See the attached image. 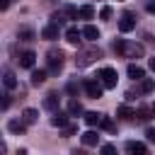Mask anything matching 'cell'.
<instances>
[{
  "label": "cell",
  "mask_w": 155,
  "mask_h": 155,
  "mask_svg": "<svg viewBox=\"0 0 155 155\" xmlns=\"http://www.w3.org/2000/svg\"><path fill=\"white\" fill-rule=\"evenodd\" d=\"M114 51L121 58H143V53H145V48L140 44H133V41H126V39L114 41Z\"/></svg>",
  "instance_id": "cell-1"
},
{
  "label": "cell",
  "mask_w": 155,
  "mask_h": 155,
  "mask_svg": "<svg viewBox=\"0 0 155 155\" xmlns=\"http://www.w3.org/2000/svg\"><path fill=\"white\" fill-rule=\"evenodd\" d=\"M97 58H102V51H99V48H85V51H80V53L75 56V65H78V68H85V65L94 63Z\"/></svg>",
  "instance_id": "cell-2"
},
{
  "label": "cell",
  "mask_w": 155,
  "mask_h": 155,
  "mask_svg": "<svg viewBox=\"0 0 155 155\" xmlns=\"http://www.w3.org/2000/svg\"><path fill=\"white\" fill-rule=\"evenodd\" d=\"M46 63H48V73L58 75V73H61V68H63V51L51 48V51L46 53Z\"/></svg>",
  "instance_id": "cell-3"
},
{
  "label": "cell",
  "mask_w": 155,
  "mask_h": 155,
  "mask_svg": "<svg viewBox=\"0 0 155 155\" xmlns=\"http://www.w3.org/2000/svg\"><path fill=\"white\" fill-rule=\"evenodd\" d=\"M116 80H119V75H116V70L114 68H109V65H104L102 70H99V82L107 87V90H111V87H116Z\"/></svg>",
  "instance_id": "cell-4"
},
{
  "label": "cell",
  "mask_w": 155,
  "mask_h": 155,
  "mask_svg": "<svg viewBox=\"0 0 155 155\" xmlns=\"http://www.w3.org/2000/svg\"><path fill=\"white\" fill-rule=\"evenodd\" d=\"M82 87H85L87 97H92V99H99V97H102V90H104V85H102L99 80H92V78H87V80L82 82Z\"/></svg>",
  "instance_id": "cell-5"
},
{
  "label": "cell",
  "mask_w": 155,
  "mask_h": 155,
  "mask_svg": "<svg viewBox=\"0 0 155 155\" xmlns=\"http://www.w3.org/2000/svg\"><path fill=\"white\" fill-rule=\"evenodd\" d=\"M133 27H136V15H133V12H124L121 19H119V29L126 34V31H131Z\"/></svg>",
  "instance_id": "cell-6"
},
{
  "label": "cell",
  "mask_w": 155,
  "mask_h": 155,
  "mask_svg": "<svg viewBox=\"0 0 155 155\" xmlns=\"http://www.w3.org/2000/svg\"><path fill=\"white\" fill-rule=\"evenodd\" d=\"M126 150H128V155H150L148 148H145L140 140H128V143H126Z\"/></svg>",
  "instance_id": "cell-7"
},
{
  "label": "cell",
  "mask_w": 155,
  "mask_h": 155,
  "mask_svg": "<svg viewBox=\"0 0 155 155\" xmlns=\"http://www.w3.org/2000/svg\"><path fill=\"white\" fill-rule=\"evenodd\" d=\"M80 39H82V31L78 27H68L65 29V41L68 44H80Z\"/></svg>",
  "instance_id": "cell-8"
},
{
  "label": "cell",
  "mask_w": 155,
  "mask_h": 155,
  "mask_svg": "<svg viewBox=\"0 0 155 155\" xmlns=\"http://www.w3.org/2000/svg\"><path fill=\"white\" fill-rule=\"evenodd\" d=\"M34 63H36V53L34 51H24L19 56V65L22 68H34Z\"/></svg>",
  "instance_id": "cell-9"
},
{
  "label": "cell",
  "mask_w": 155,
  "mask_h": 155,
  "mask_svg": "<svg viewBox=\"0 0 155 155\" xmlns=\"http://www.w3.org/2000/svg\"><path fill=\"white\" fill-rule=\"evenodd\" d=\"M2 85H5L7 90H15V87H17V78H15V73H12L10 68L2 70Z\"/></svg>",
  "instance_id": "cell-10"
},
{
  "label": "cell",
  "mask_w": 155,
  "mask_h": 155,
  "mask_svg": "<svg viewBox=\"0 0 155 155\" xmlns=\"http://www.w3.org/2000/svg\"><path fill=\"white\" fill-rule=\"evenodd\" d=\"M44 109H48V111H56L58 109V94L56 92H48L44 97Z\"/></svg>",
  "instance_id": "cell-11"
},
{
  "label": "cell",
  "mask_w": 155,
  "mask_h": 155,
  "mask_svg": "<svg viewBox=\"0 0 155 155\" xmlns=\"http://www.w3.org/2000/svg\"><path fill=\"white\" fill-rule=\"evenodd\" d=\"M51 124H53V126H58V128H65V126H68V114H65V111H53Z\"/></svg>",
  "instance_id": "cell-12"
},
{
  "label": "cell",
  "mask_w": 155,
  "mask_h": 155,
  "mask_svg": "<svg viewBox=\"0 0 155 155\" xmlns=\"http://www.w3.org/2000/svg\"><path fill=\"white\" fill-rule=\"evenodd\" d=\"M126 73H128V78H133V80H143V78H145V70H143L138 63H131Z\"/></svg>",
  "instance_id": "cell-13"
},
{
  "label": "cell",
  "mask_w": 155,
  "mask_h": 155,
  "mask_svg": "<svg viewBox=\"0 0 155 155\" xmlns=\"http://www.w3.org/2000/svg\"><path fill=\"white\" fill-rule=\"evenodd\" d=\"M102 116H104V114H97V111H85V124H87V126H99V124H102Z\"/></svg>",
  "instance_id": "cell-14"
},
{
  "label": "cell",
  "mask_w": 155,
  "mask_h": 155,
  "mask_svg": "<svg viewBox=\"0 0 155 155\" xmlns=\"http://www.w3.org/2000/svg\"><path fill=\"white\" fill-rule=\"evenodd\" d=\"M41 36L48 39V41H51V39H58V27H56V24H46V27L41 29Z\"/></svg>",
  "instance_id": "cell-15"
},
{
  "label": "cell",
  "mask_w": 155,
  "mask_h": 155,
  "mask_svg": "<svg viewBox=\"0 0 155 155\" xmlns=\"http://www.w3.org/2000/svg\"><path fill=\"white\" fill-rule=\"evenodd\" d=\"M116 116H121V119H126V121H128V119H133V116H136V109H131L128 104H121V107L116 109Z\"/></svg>",
  "instance_id": "cell-16"
},
{
  "label": "cell",
  "mask_w": 155,
  "mask_h": 155,
  "mask_svg": "<svg viewBox=\"0 0 155 155\" xmlns=\"http://www.w3.org/2000/svg\"><path fill=\"white\" fill-rule=\"evenodd\" d=\"M36 119H39V111L36 109H24L22 111V121L24 124H36Z\"/></svg>",
  "instance_id": "cell-17"
},
{
  "label": "cell",
  "mask_w": 155,
  "mask_h": 155,
  "mask_svg": "<svg viewBox=\"0 0 155 155\" xmlns=\"http://www.w3.org/2000/svg\"><path fill=\"white\" fill-rule=\"evenodd\" d=\"M78 17H80V19H92V17H94V7H92V5H82V7L78 10Z\"/></svg>",
  "instance_id": "cell-18"
},
{
  "label": "cell",
  "mask_w": 155,
  "mask_h": 155,
  "mask_svg": "<svg viewBox=\"0 0 155 155\" xmlns=\"http://www.w3.org/2000/svg\"><path fill=\"white\" fill-rule=\"evenodd\" d=\"M82 36H85V39H90V41H94V39H99V29H97V27H92V24H87V27L82 29Z\"/></svg>",
  "instance_id": "cell-19"
},
{
  "label": "cell",
  "mask_w": 155,
  "mask_h": 155,
  "mask_svg": "<svg viewBox=\"0 0 155 155\" xmlns=\"http://www.w3.org/2000/svg\"><path fill=\"white\" fill-rule=\"evenodd\" d=\"M7 128H10L12 133H24V131H27V124H24V121H17V119H15V121H10V124H7Z\"/></svg>",
  "instance_id": "cell-20"
},
{
  "label": "cell",
  "mask_w": 155,
  "mask_h": 155,
  "mask_svg": "<svg viewBox=\"0 0 155 155\" xmlns=\"http://www.w3.org/2000/svg\"><path fill=\"white\" fill-rule=\"evenodd\" d=\"M82 143H85V145H97V143H99V136H97L94 131H87V133H82Z\"/></svg>",
  "instance_id": "cell-21"
},
{
  "label": "cell",
  "mask_w": 155,
  "mask_h": 155,
  "mask_svg": "<svg viewBox=\"0 0 155 155\" xmlns=\"http://www.w3.org/2000/svg\"><path fill=\"white\" fill-rule=\"evenodd\" d=\"M46 80V70H31V85H41Z\"/></svg>",
  "instance_id": "cell-22"
},
{
  "label": "cell",
  "mask_w": 155,
  "mask_h": 155,
  "mask_svg": "<svg viewBox=\"0 0 155 155\" xmlns=\"http://www.w3.org/2000/svg\"><path fill=\"white\" fill-rule=\"evenodd\" d=\"M17 39L19 41H31L34 39V29H19L17 31Z\"/></svg>",
  "instance_id": "cell-23"
},
{
  "label": "cell",
  "mask_w": 155,
  "mask_h": 155,
  "mask_svg": "<svg viewBox=\"0 0 155 155\" xmlns=\"http://www.w3.org/2000/svg\"><path fill=\"white\" fill-rule=\"evenodd\" d=\"M68 114H82V104L78 99H70L68 102Z\"/></svg>",
  "instance_id": "cell-24"
},
{
  "label": "cell",
  "mask_w": 155,
  "mask_h": 155,
  "mask_svg": "<svg viewBox=\"0 0 155 155\" xmlns=\"http://www.w3.org/2000/svg\"><path fill=\"white\" fill-rule=\"evenodd\" d=\"M153 90H155V82L150 78H143L140 80V92H153Z\"/></svg>",
  "instance_id": "cell-25"
},
{
  "label": "cell",
  "mask_w": 155,
  "mask_h": 155,
  "mask_svg": "<svg viewBox=\"0 0 155 155\" xmlns=\"http://www.w3.org/2000/svg\"><path fill=\"white\" fill-rule=\"evenodd\" d=\"M150 114H155V111H153V109H148V107H140V109H138V119H140V121H148V119H150Z\"/></svg>",
  "instance_id": "cell-26"
},
{
  "label": "cell",
  "mask_w": 155,
  "mask_h": 155,
  "mask_svg": "<svg viewBox=\"0 0 155 155\" xmlns=\"http://www.w3.org/2000/svg\"><path fill=\"white\" fill-rule=\"evenodd\" d=\"M104 131H116V126H114V121L109 119V116H102V124H99Z\"/></svg>",
  "instance_id": "cell-27"
},
{
  "label": "cell",
  "mask_w": 155,
  "mask_h": 155,
  "mask_svg": "<svg viewBox=\"0 0 155 155\" xmlns=\"http://www.w3.org/2000/svg\"><path fill=\"white\" fill-rule=\"evenodd\" d=\"M63 15H65V17H70V19H75V17H78V10H75V7H70V5H65V7H63Z\"/></svg>",
  "instance_id": "cell-28"
},
{
  "label": "cell",
  "mask_w": 155,
  "mask_h": 155,
  "mask_svg": "<svg viewBox=\"0 0 155 155\" xmlns=\"http://www.w3.org/2000/svg\"><path fill=\"white\" fill-rule=\"evenodd\" d=\"M102 155H116V148L107 143V145H102Z\"/></svg>",
  "instance_id": "cell-29"
},
{
  "label": "cell",
  "mask_w": 155,
  "mask_h": 155,
  "mask_svg": "<svg viewBox=\"0 0 155 155\" xmlns=\"http://www.w3.org/2000/svg\"><path fill=\"white\" fill-rule=\"evenodd\" d=\"M99 17H102V19H109V17H111V7H109V5H107V7H102Z\"/></svg>",
  "instance_id": "cell-30"
},
{
  "label": "cell",
  "mask_w": 155,
  "mask_h": 155,
  "mask_svg": "<svg viewBox=\"0 0 155 155\" xmlns=\"http://www.w3.org/2000/svg\"><path fill=\"white\" fill-rule=\"evenodd\" d=\"M75 131H78V126H73V124H68V126L63 128V136H73Z\"/></svg>",
  "instance_id": "cell-31"
},
{
  "label": "cell",
  "mask_w": 155,
  "mask_h": 155,
  "mask_svg": "<svg viewBox=\"0 0 155 155\" xmlns=\"http://www.w3.org/2000/svg\"><path fill=\"white\" fill-rule=\"evenodd\" d=\"M145 138H148L150 143H155V128H145Z\"/></svg>",
  "instance_id": "cell-32"
},
{
  "label": "cell",
  "mask_w": 155,
  "mask_h": 155,
  "mask_svg": "<svg viewBox=\"0 0 155 155\" xmlns=\"http://www.w3.org/2000/svg\"><path fill=\"white\" fill-rule=\"evenodd\" d=\"M145 10H148L150 15H155V0H148V2H145Z\"/></svg>",
  "instance_id": "cell-33"
},
{
  "label": "cell",
  "mask_w": 155,
  "mask_h": 155,
  "mask_svg": "<svg viewBox=\"0 0 155 155\" xmlns=\"http://www.w3.org/2000/svg\"><path fill=\"white\" fill-rule=\"evenodd\" d=\"M10 107V94H5V99H2V109H7Z\"/></svg>",
  "instance_id": "cell-34"
},
{
  "label": "cell",
  "mask_w": 155,
  "mask_h": 155,
  "mask_svg": "<svg viewBox=\"0 0 155 155\" xmlns=\"http://www.w3.org/2000/svg\"><path fill=\"white\" fill-rule=\"evenodd\" d=\"M10 7V0H0V10H7Z\"/></svg>",
  "instance_id": "cell-35"
},
{
  "label": "cell",
  "mask_w": 155,
  "mask_h": 155,
  "mask_svg": "<svg viewBox=\"0 0 155 155\" xmlns=\"http://www.w3.org/2000/svg\"><path fill=\"white\" fill-rule=\"evenodd\" d=\"M148 65H150V70H155V56H153V58L148 61Z\"/></svg>",
  "instance_id": "cell-36"
},
{
  "label": "cell",
  "mask_w": 155,
  "mask_h": 155,
  "mask_svg": "<svg viewBox=\"0 0 155 155\" xmlns=\"http://www.w3.org/2000/svg\"><path fill=\"white\" fill-rule=\"evenodd\" d=\"M75 155H87V153L85 150H75Z\"/></svg>",
  "instance_id": "cell-37"
},
{
  "label": "cell",
  "mask_w": 155,
  "mask_h": 155,
  "mask_svg": "<svg viewBox=\"0 0 155 155\" xmlns=\"http://www.w3.org/2000/svg\"><path fill=\"white\" fill-rule=\"evenodd\" d=\"M153 111H155V104H153Z\"/></svg>",
  "instance_id": "cell-38"
}]
</instances>
